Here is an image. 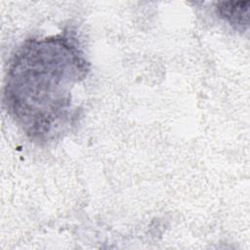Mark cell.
Masks as SVG:
<instances>
[{
  "label": "cell",
  "instance_id": "obj_1",
  "mask_svg": "<svg viewBox=\"0 0 250 250\" xmlns=\"http://www.w3.org/2000/svg\"><path fill=\"white\" fill-rule=\"evenodd\" d=\"M72 31L29 38L9 62L4 104L24 135L39 145L62 138L78 117L74 89L87 78L90 62Z\"/></svg>",
  "mask_w": 250,
  "mask_h": 250
},
{
  "label": "cell",
  "instance_id": "obj_2",
  "mask_svg": "<svg viewBox=\"0 0 250 250\" xmlns=\"http://www.w3.org/2000/svg\"><path fill=\"white\" fill-rule=\"evenodd\" d=\"M249 2H218L216 4V13L225 21L230 24L238 31H244L248 28Z\"/></svg>",
  "mask_w": 250,
  "mask_h": 250
}]
</instances>
